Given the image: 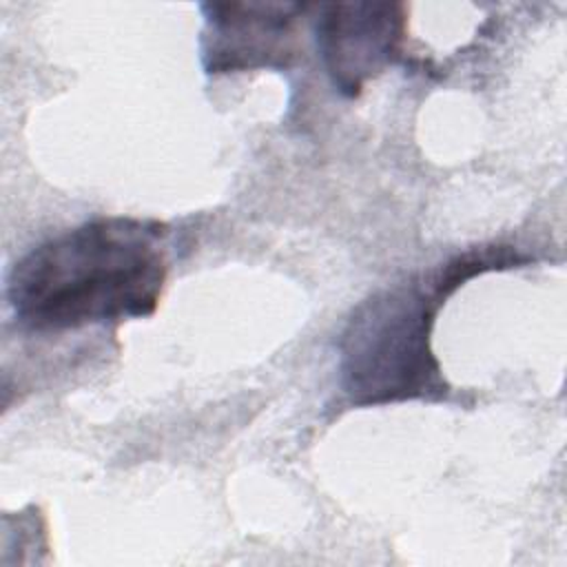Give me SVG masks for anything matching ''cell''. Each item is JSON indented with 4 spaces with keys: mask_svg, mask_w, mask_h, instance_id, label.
Segmentation results:
<instances>
[{
    "mask_svg": "<svg viewBox=\"0 0 567 567\" xmlns=\"http://www.w3.org/2000/svg\"><path fill=\"white\" fill-rule=\"evenodd\" d=\"M168 226L109 215L69 228L20 257L7 301L33 332L151 317L168 277Z\"/></svg>",
    "mask_w": 567,
    "mask_h": 567,
    "instance_id": "6da1fadb",
    "label": "cell"
},
{
    "mask_svg": "<svg viewBox=\"0 0 567 567\" xmlns=\"http://www.w3.org/2000/svg\"><path fill=\"white\" fill-rule=\"evenodd\" d=\"M527 261L514 246H476L368 295L339 334V383L348 403L445 399L450 385L432 350L439 310L465 281Z\"/></svg>",
    "mask_w": 567,
    "mask_h": 567,
    "instance_id": "7a4b0ae2",
    "label": "cell"
},
{
    "mask_svg": "<svg viewBox=\"0 0 567 567\" xmlns=\"http://www.w3.org/2000/svg\"><path fill=\"white\" fill-rule=\"evenodd\" d=\"M301 2L202 4V66L208 75L290 69L301 55Z\"/></svg>",
    "mask_w": 567,
    "mask_h": 567,
    "instance_id": "3957f363",
    "label": "cell"
},
{
    "mask_svg": "<svg viewBox=\"0 0 567 567\" xmlns=\"http://www.w3.org/2000/svg\"><path fill=\"white\" fill-rule=\"evenodd\" d=\"M315 40L332 86L359 97L370 80L396 64L408 35L403 2L315 4Z\"/></svg>",
    "mask_w": 567,
    "mask_h": 567,
    "instance_id": "277c9868",
    "label": "cell"
}]
</instances>
